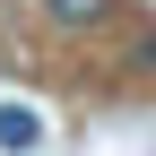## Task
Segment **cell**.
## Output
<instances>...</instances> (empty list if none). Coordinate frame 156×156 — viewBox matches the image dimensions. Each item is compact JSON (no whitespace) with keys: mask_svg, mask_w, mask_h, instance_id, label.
<instances>
[{"mask_svg":"<svg viewBox=\"0 0 156 156\" xmlns=\"http://www.w3.org/2000/svg\"><path fill=\"white\" fill-rule=\"evenodd\" d=\"M35 147H44V113L9 95V104H0V156H35Z\"/></svg>","mask_w":156,"mask_h":156,"instance_id":"1","label":"cell"},{"mask_svg":"<svg viewBox=\"0 0 156 156\" xmlns=\"http://www.w3.org/2000/svg\"><path fill=\"white\" fill-rule=\"evenodd\" d=\"M44 17H52V26H69V35H87V26H104V17H113V0H44Z\"/></svg>","mask_w":156,"mask_h":156,"instance_id":"2","label":"cell"}]
</instances>
